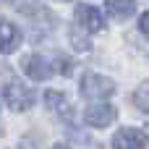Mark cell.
I'll return each mask as SVG.
<instances>
[{"label": "cell", "instance_id": "6da1fadb", "mask_svg": "<svg viewBox=\"0 0 149 149\" xmlns=\"http://www.w3.org/2000/svg\"><path fill=\"white\" fill-rule=\"evenodd\" d=\"M81 94L86 100H107L115 94V81L102 76V73H84L81 79Z\"/></svg>", "mask_w": 149, "mask_h": 149}, {"label": "cell", "instance_id": "7a4b0ae2", "mask_svg": "<svg viewBox=\"0 0 149 149\" xmlns=\"http://www.w3.org/2000/svg\"><path fill=\"white\" fill-rule=\"evenodd\" d=\"M3 97H5V105L16 113H24L34 105V92L21 81H8L3 89Z\"/></svg>", "mask_w": 149, "mask_h": 149}, {"label": "cell", "instance_id": "3957f363", "mask_svg": "<svg viewBox=\"0 0 149 149\" xmlns=\"http://www.w3.org/2000/svg\"><path fill=\"white\" fill-rule=\"evenodd\" d=\"M115 118H118V110L113 105H92L84 113V123L92 128H107Z\"/></svg>", "mask_w": 149, "mask_h": 149}, {"label": "cell", "instance_id": "277c9868", "mask_svg": "<svg viewBox=\"0 0 149 149\" xmlns=\"http://www.w3.org/2000/svg\"><path fill=\"white\" fill-rule=\"evenodd\" d=\"M21 68H24V73L31 81H47L52 76V63L45 60L42 55H26L24 63H21Z\"/></svg>", "mask_w": 149, "mask_h": 149}, {"label": "cell", "instance_id": "5b68a950", "mask_svg": "<svg viewBox=\"0 0 149 149\" xmlns=\"http://www.w3.org/2000/svg\"><path fill=\"white\" fill-rule=\"evenodd\" d=\"M76 18H79V26H84L89 34L105 31V16H102L94 5H79V8H76Z\"/></svg>", "mask_w": 149, "mask_h": 149}, {"label": "cell", "instance_id": "8992f818", "mask_svg": "<svg viewBox=\"0 0 149 149\" xmlns=\"http://www.w3.org/2000/svg\"><path fill=\"white\" fill-rule=\"evenodd\" d=\"M149 144V131H139V128H120L113 136V147L118 149H139Z\"/></svg>", "mask_w": 149, "mask_h": 149}, {"label": "cell", "instance_id": "52a82bcc", "mask_svg": "<svg viewBox=\"0 0 149 149\" xmlns=\"http://www.w3.org/2000/svg\"><path fill=\"white\" fill-rule=\"evenodd\" d=\"M21 47V29L10 21H0V52L10 55Z\"/></svg>", "mask_w": 149, "mask_h": 149}, {"label": "cell", "instance_id": "ba28073f", "mask_svg": "<svg viewBox=\"0 0 149 149\" xmlns=\"http://www.w3.org/2000/svg\"><path fill=\"white\" fill-rule=\"evenodd\" d=\"M45 105H47V110H52L60 120H71V118H73L71 102L65 100V94H60V92H55V89H47V92H45Z\"/></svg>", "mask_w": 149, "mask_h": 149}, {"label": "cell", "instance_id": "9c48e42d", "mask_svg": "<svg viewBox=\"0 0 149 149\" xmlns=\"http://www.w3.org/2000/svg\"><path fill=\"white\" fill-rule=\"evenodd\" d=\"M105 5H107L110 16H115L120 21L128 18V16H134V10H136V0H107Z\"/></svg>", "mask_w": 149, "mask_h": 149}, {"label": "cell", "instance_id": "30bf717a", "mask_svg": "<svg viewBox=\"0 0 149 149\" xmlns=\"http://www.w3.org/2000/svg\"><path fill=\"white\" fill-rule=\"evenodd\" d=\"M134 105L139 110H149V81H141L134 92Z\"/></svg>", "mask_w": 149, "mask_h": 149}, {"label": "cell", "instance_id": "8fae6325", "mask_svg": "<svg viewBox=\"0 0 149 149\" xmlns=\"http://www.w3.org/2000/svg\"><path fill=\"white\" fill-rule=\"evenodd\" d=\"M139 29H141L144 37H149V10H144V13L139 16Z\"/></svg>", "mask_w": 149, "mask_h": 149}, {"label": "cell", "instance_id": "7c38bea8", "mask_svg": "<svg viewBox=\"0 0 149 149\" xmlns=\"http://www.w3.org/2000/svg\"><path fill=\"white\" fill-rule=\"evenodd\" d=\"M60 3H65V0H60Z\"/></svg>", "mask_w": 149, "mask_h": 149}]
</instances>
